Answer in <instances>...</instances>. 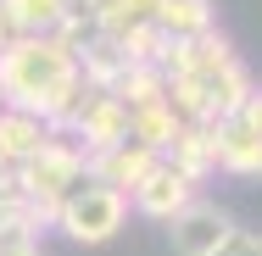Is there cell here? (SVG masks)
<instances>
[{"mask_svg":"<svg viewBox=\"0 0 262 256\" xmlns=\"http://www.w3.org/2000/svg\"><path fill=\"white\" fill-rule=\"evenodd\" d=\"M0 84H6V106H23L45 117L51 128H61L73 101L84 95V67L73 45H61L56 34H39L0 56Z\"/></svg>","mask_w":262,"mask_h":256,"instance_id":"1","label":"cell"},{"mask_svg":"<svg viewBox=\"0 0 262 256\" xmlns=\"http://www.w3.org/2000/svg\"><path fill=\"white\" fill-rule=\"evenodd\" d=\"M84 178H90V151H84L73 134H61V128H56L51 139H45L39 151H34L23 167H17V184H23V195L34 201V212H39L45 223H56L61 201H67V195H73Z\"/></svg>","mask_w":262,"mask_h":256,"instance_id":"2","label":"cell"},{"mask_svg":"<svg viewBox=\"0 0 262 256\" xmlns=\"http://www.w3.org/2000/svg\"><path fill=\"white\" fill-rule=\"evenodd\" d=\"M128 223V195L117 190V184H106V178H84L61 212H56V228L67 234V240H78V245H106V240H117V228Z\"/></svg>","mask_w":262,"mask_h":256,"instance_id":"3","label":"cell"},{"mask_svg":"<svg viewBox=\"0 0 262 256\" xmlns=\"http://www.w3.org/2000/svg\"><path fill=\"white\" fill-rule=\"evenodd\" d=\"M207 128H212V151H217V173L262 178V89H251L234 111H223Z\"/></svg>","mask_w":262,"mask_h":256,"instance_id":"4","label":"cell"},{"mask_svg":"<svg viewBox=\"0 0 262 256\" xmlns=\"http://www.w3.org/2000/svg\"><path fill=\"white\" fill-rule=\"evenodd\" d=\"M234 234H240L234 212L217 206V201H201V195L184 206L179 217H167V240H173V251H179V256H217Z\"/></svg>","mask_w":262,"mask_h":256,"instance_id":"5","label":"cell"},{"mask_svg":"<svg viewBox=\"0 0 262 256\" xmlns=\"http://www.w3.org/2000/svg\"><path fill=\"white\" fill-rule=\"evenodd\" d=\"M195 195H201V178H190L179 161L157 156V161H151V173L128 190V206H134V212H145V217H157V223H167V217H179Z\"/></svg>","mask_w":262,"mask_h":256,"instance_id":"6","label":"cell"},{"mask_svg":"<svg viewBox=\"0 0 262 256\" xmlns=\"http://www.w3.org/2000/svg\"><path fill=\"white\" fill-rule=\"evenodd\" d=\"M157 156H162V151L140 145V139H117L112 151H95V156H90V173H95V178H106V184H117V190L128 195V190L151 173V161H157Z\"/></svg>","mask_w":262,"mask_h":256,"instance_id":"7","label":"cell"},{"mask_svg":"<svg viewBox=\"0 0 262 256\" xmlns=\"http://www.w3.org/2000/svg\"><path fill=\"white\" fill-rule=\"evenodd\" d=\"M51 134L56 128L45 117H34V111H23V106H0V156H6L11 167H23Z\"/></svg>","mask_w":262,"mask_h":256,"instance_id":"8","label":"cell"},{"mask_svg":"<svg viewBox=\"0 0 262 256\" xmlns=\"http://www.w3.org/2000/svg\"><path fill=\"white\" fill-rule=\"evenodd\" d=\"M162 156H167V161H179L190 178H207V173H217V151H212V128H207V123H184Z\"/></svg>","mask_w":262,"mask_h":256,"instance_id":"9","label":"cell"},{"mask_svg":"<svg viewBox=\"0 0 262 256\" xmlns=\"http://www.w3.org/2000/svg\"><path fill=\"white\" fill-rule=\"evenodd\" d=\"M157 28L167 39H201L217 28V11H212V0H162Z\"/></svg>","mask_w":262,"mask_h":256,"instance_id":"10","label":"cell"},{"mask_svg":"<svg viewBox=\"0 0 262 256\" xmlns=\"http://www.w3.org/2000/svg\"><path fill=\"white\" fill-rule=\"evenodd\" d=\"M157 11H162V0H101L95 6V28L112 34V39H128V34L151 28Z\"/></svg>","mask_w":262,"mask_h":256,"instance_id":"11","label":"cell"},{"mask_svg":"<svg viewBox=\"0 0 262 256\" xmlns=\"http://www.w3.org/2000/svg\"><path fill=\"white\" fill-rule=\"evenodd\" d=\"M179 128H184V117L173 111V101H157V106L128 111V139H140V145H151V151H167Z\"/></svg>","mask_w":262,"mask_h":256,"instance_id":"12","label":"cell"},{"mask_svg":"<svg viewBox=\"0 0 262 256\" xmlns=\"http://www.w3.org/2000/svg\"><path fill=\"white\" fill-rule=\"evenodd\" d=\"M17 22H23V34L28 39H39V34H56L67 17H73V0H0Z\"/></svg>","mask_w":262,"mask_h":256,"instance_id":"13","label":"cell"},{"mask_svg":"<svg viewBox=\"0 0 262 256\" xmlns=\"http://www.w3.org/2000/svg\"><path fill=\"white\" fill-rule=\"evenodd\" d=\"M217 256H262V234H251V228H240V234H234V240H229V245H223Z\"/></svg>","mask_w":262,"mask_h":256,"instance_id":"14","label":"cell"},{"mask_svg":"<svg viewBox=\"0 0 262 256\" xmlns=\"http://www.w3.org/2000/svg\"><path fill=\"white\" fill-rule=\"evenodd\" d=\"M23 39H28V34H23V22H17V17L0 6V56H6V51H17Z\"/></svg>","mask_w":262,"mask_h":256,"instance_id":"15","label":"cell"},{"mask_svg":"<svg viewBox=\"0 0 262 256\" xmlns=\"http://www.w3.org/2000/svg\"><path fill=\"white\" fill-rule=\"evenodd\" d=\"M0 256H45V251H39V240H28V245H0Z\"/></svg>","mask_w":262,"mask_h":256,"instance_id":"16","label":"cell"},{"mask_svg":"<svg viewBox=\"0 0 262 256\" xmlns=\"http://www.w3.org/2000/svg\"><path fill=\"white\" fill-rule=\"evenodd\" d=\"M95 6H101V0H73V11H90V17H95Z\"/></svg>","mask_w":262,"mask_h":256,"instance_id":"17","label":"cell"},{"mask_svg":"<svg viewBox=\"0 0 262 256\" xmlns=\"http://www.w3.org/2000/svg\"><path fill=\"white\" fill-rule=\"evenodd\" d=\"M0 106H6V84H0Z\"/></svg>","mask_w":262,"mask_h":256,"instance_id":"18","label":"cell"}]
</instances>
